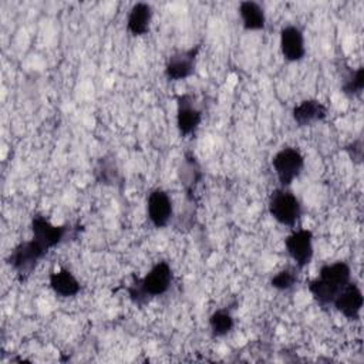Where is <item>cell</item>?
Wrapping results in <instances>:
<instances>
[{
  "instance_id": "4",
  "label": "cell",
  "mask_w": 364,
  "mask_h": 364,
  "mask_svg": "<svg viewBox=\"0 0 364 364\" xmlns=\"http://www.w3.org/2000/svg\"><path fill=\"white\" fill-rule=\"evenodd\" d=\"M269 212L280 225L294 226L301 216V205L287 188H279L269 198Z\"/></svg>"
},
{
  "instance_id": "2",
  "label": "cell",
  "mask_w": 364,
  "mask_h": 364,
  "mask_svg": "<svg viewBox=\"0 0 364 364\" xmlns=\"http://www.w3.org/2000/svg\"><path fill=\"white\" fill-rule=\"evenodd\" d=\"M172 283V269L166 262H158L151 267V270L142 277L135 279L128 287L127 291L129 299L138 304L144 306L149 301L151 297L161 296L168 291Z\"/></svg>"
},
{
  "instance_id": "5",
  "label": "cell",
  "mask_w": 364,
  "mask_h": 364,
  "mask_svg": "<svg viewBox=\"0 0 364 364\" xmlns=\"http://www.w3.org/2000/svg\"><path fill=\"white\" fill-rule=\"evenodd\" d=\"M272 165L282 188H287L301 173L304 158L299 149L286 146L273 156Z\"/></svg>"
},
{
  "instance_id": "11",
  "label": "cell",
  "mask_w": 364,
  "mask_h": 364,
  "mask_svg": "<svg viewBox=\"0 0 364 364\" xmlns=\"http://www.w3.org/2000/svg\"><path fill=\"white\" fill-rule=\"evenodd\" d=\"M364 299L360 287L350 282L340 293L336 296L333 306L338 313H341L344 317L350 320H355L360 316L361 307H363Z\"/></svg>"
},
{
  "instance_id": "7",
  "label": "cell",
  "mask_w": 364,
  "mask_h": 364,
  "mask_svg": "<svg viewBox=\"0 0 364 364\" xmlns=\"http://www.w3.org/2000/svg\"><path fill=\"white\" fill-rule=\"evenodd\" d=\"M200 46L191 47L188 50H181L168 57L165 64V75L171 81H181L191 77L195 71L196 57Z\"/></svg>"
},
{
  "instance_id": "18",
  "label": "cell",
  "mask_w": 364,
  "mask_h": 364,
  "mask_svg": "<svg viewBox=\"0 0 364 364\" xmlns=\"http://www.w3.org/2000/svg\"><path fill=\"white\" fill-rule=\"evenodd\" d=\"M202 172L199 168V164L195 161V158L188 156L182 166L179 168V178H181V183L183 185V188L191 192L193 189V186L200 181Z\"/></svg>"
},
{
  "instance_id": "17",
  "label": "cell",
  "mask_w": 364,
  "mask_h": 364,
  "mask_svg": "<svg viewBox=\"0 0 364 364\" xmlns=\"http://www.w3.org/2000/svg\"><path fill=\"white\" fill-rule=\"evenodd\" d=\"M209 327H210L213 336L223 337L233 330L235 320H233L230 311H228L225 309H219L210 314Z\"/></svg>"
},
{
  "instance_id": "13",
  "label": "cell",
  "mask_w": 364,
  "mask_h": 364,
  "mask_svg": "<svg viewBox=\"0 0 364 364\" xmlns=\"http://www.w3.org/2000/svg\"><path fill=\"white\" fill-rule=\"evenodd\" d=\"M327 108L318 100H304L293 108V119L299 127H307L324 119Z\"/></svg>"
},
{
  "instance_id": "1",
  "label": "cell",
  "mask_w": 364,
  "mask_h": 364,
  "mask_svg": "<svg viewBox=\"0 0 364 364\" xmlns=\"http://www.w3.org/2000/svg\"><path fill=\"white\" fill-rule=\"evenodd\" d=\"M351 282V269L346 262H334L321 266L318 277L309 283V291L321 306L333 304L336 296Z\"/></svg>"
},
{
  "instance_id": "8",
  "label": "cell",
  "mask_w": 364,
  "mask_h": 364,
  "mask_svg": "<svg viewBox=\"0 0 364 364\" xmlns=\"http://www.w3.org/2000/svg\"><path fill=\"white\" fill-rule=\"evenodd\" d=\"M284 246L290 257L294 260L297 269H304L313 257V233L307 229H299L290 233Z\"/></svg>"
},
{
  "instance_id": "9",
  "label": "cell",
  "mask_w": 364,
  "mask_h": 364,
  "mask_svg": "<svg viewBox=\"0 0 364 364\" xmlns=\"http://www.w3.org/2000/svg\"><path fill=\"white\" fill-rule=\"evenodd\" d=\"M176 127L182 136H188L196 131L202 121V111L195 105L193 97L189 94L176 98Z\"/></svg>"
},
{
  "instance_id": "16",
  "label": "cell",
  "mask_w": 364,
  "mask_h": 364,
  "mask_svg": "<svg viewBox=\"0 0 364 364\" xmlns=\"http://www.w3.org/2000/svg\"><path fill=\"white\" fill-rule=\"evenodd\" d=\"M239 16L245 30H263L266 26V14L263 7L256 1H242L239 6Z\"/></svg>"
},
{
  "instance_id": "15",
  "label": "cell",
  "mask_w": 364,
  "mask_h": 364,
  "mask_svg": "<svg viewBox=\"0 0 364 364\" xmlns=\"http://www.w3.org/2000/svg\"><path fill=\"white\" fill-rule=\"evenodd\" d=\"M152 20V7L148 3H136L131 7L127 28L134 36H144L149 31Z\"/></svg>"
},
{
  "instance_id": "6",
  "label": "cell",
  "mask_w": 364,
  "mask_h": 364,
  "mask_svg": "<svg viewBox=\"0 0 364 364\" xmlns=\"http://www.w3.org/2000/svg\"><path fill=\"white\" fill-rule=\"evenodd\" d=\"M31 230L33 239L37 240L44 249L50 250L57 245L63 243L67 239V236H70L73 228H70L68 225H53L44 216L36 215L31 220Z\"/></svg>"
},
{
  "instance_id": "19",
  "label": "cell",
  "mask_w": 364,
  "mask_h": 364,
  "mask_svg": "<svg viewBox=\"0 0 364 364\" xmlns=\"http://www.w3.org/2000/svg\"><path fill=\"white\" fill-rule=\"evenodd\" d=\"M363 87H364V68L360 67L357 68L355 71H351L343 85H341V90L348 97H355V95H360L361 91H363Z\"/></svg>"
},
{
  "instance_id": "14",
  "label": "cell",
  "mask_w": 364,
  "mask_h": 364,
  "mask_svg": "<svg viewBox=\"0 0 364 364\" xmlns=\"http://www.w3.org/2000/svg\"><path fill=\"white\" fill-rule=\"evenodd\" d=\"M50 287L60 297H73L81 290L80 282L64 267L50 273Z\"/></svg>"
},
{
  "instance_id": "21",
  "label": "cell",
  "mask_w": 364,
  "mask_h": 364,
  "mask_svg": "<svg viewBox=\"0 0 364 364\" xmlns=\"http://www.w3.org/2000/svg\"><path fill=\"white\" fill-rule=\"evenodd\" d=\"M346 151L348 152V155H350L354 161L360 162L361 158H363V141H361V138H358V139L353 141L350 145H347Z\"/></svg>"
},
{
  "instance_id": "20",
  "label": "cell",
  "mask_w": 364,
  "mask_h": 364,
  "mask_svg": "<svg viewBox=\"0 0 364 364\" xmlns=\"http://www.w3.org/2000/svg\"><path fill=\"white\" fill-rule=\"evenodd\" d=\"M297 280V267H286L272 277L270 284L277 290H290Z\"/></svg>"
},
{
  "instance_id": "3",
  "label": "cell",
  "mask_w": 364,
  "mask_h": 364,
  "mask_svg": "<svg viewBox=\"0 0 364 364\" xmlns=\"http://www.w3.org/2000/svg\"><path fill=\"white\" fill-rule=\"evenodd\" d=\"M48 253L37 240H26L18 243L10 253L7 262L17 273L20 280H26L37 267L40 260Z\"/></svg>"
},
{
  "instance_id": "10",
  "label": "cell",
  "mask_w": 364,
  "mask_h": 364,
  "mask_svg": "<svg viewBox=\"0 0 364 364\" xmlns=\"http://www.w3.org/2000/svg\"><path fill=\"white\" fill-rule=\"evenodd\" d=\"M146 212L155 228H165L172 218V200L162 189H154L146 199Z\"/></svg>"
},
{
  "instance_id": "12",
  "label": "cell",
  "mask_w": 364,
  "mask_h": 364,
  "mask_svg": "<svg viewBox=\"0 0 364 364\" xmlns=\"http://www.w3.org/2000/svg\"><path fill=\"white\" fill-rule=\"evenodd\" d=\"M280 51L287 61H300L304 57V36L297 26H286L282 28Z\"/></svg>"
}]
</instances>
